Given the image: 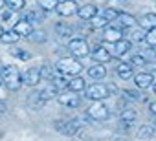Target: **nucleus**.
Wrapping results in <instances>:
<instances>
[{"label": "nucleus", "instance_id": "nucleus-9", "mask_svg": "<svg viewBox=\"0 0 156 141\" xmlns=\"http://www.w3.org/2000/svg\"><path fill=\"white\" fill-rule=\"evenodd\" d=\"M20 79H22V84H26V86H37L41 83V70L30 68L24 74H20Z\"/></svg>", "mask_w": 156, "mask_h": 141}, {"label": "nucleus", "instance_id": "nucleus-35", "mask_svg": "<svg viewBox=\"0 0 156 141\" xmlns=\"http://www.w3.org/2000/svg\"><path fill=\"white\" fill-rule=\"evenodd\" d=\"M129 62H130L132 66H145V64H147V59H145L143 55H132Z\"/></svg>", "mask_w": 156, "mask_h": 141}, {"label": "nucleus", "instance_id": "nucleus-25", "mask_svg": "<svg viewBox=\"0 0 156 141\" xmlns=\"http://www.w3.org/2000/svg\"><path fill=\"white\" fill-rule=\"evenodd\" d=\"M20 37L13 31V29H9V31H4L2 35H0V40H2L4 44H15L17 40H19Z\"/></svg>", "mask_w": 156, "mask_h": 141}, {"label": "nucleus", "instance_id": "nucleus-44", "mask_svg": "<svg viewBox=\"0 0 156 141\" xmlns=\"http://www.w3.org/2000/svg\"><path fill=\"white\" fill-rule=\"evenodd\" d=\"M154 126H156V121H154Z\"/></svg>", "mask_w": 156, "mask_h": 141}, {"label": "nucleus", "instance_id": "nucleus-26", "mask_svg": "<svg viewBox=\"0 0 156 141\" xmlns=\"http://www.w3.org/2000/svg\"><path fill=\"white\" fill-rule=\"evenodd\" d=\"M24 20H28V22H42L44 20V15L41 13V11H37V9H30L26 15H24Z\"/></svg>", "mask_w": 156, "mask_h": 141}, {"label": "nucleus", "instance_id": "nucleus-6", "mask_svg": "<svg viewBox=\"0 0 156 141\" xmlns=\"http://www.w3.org/2000/svg\"><path fill=\"white\" fill-rule=\"evenodd\" d=\"M57 101L62 105V106H68V108H77L81 105V97L79 94L75 92H62V94H57Z\"/></svg>", "mask_w": 156, "mask_h": 141}, {"label": "nucleus", "instance_id": "nucleus-7", "mask_svg": "<svg viewBox=\"0 0 156 141\" xmlns=\"http://www.w3.org/2000/svg\"><path fill=\"white\" fill-rule=\"evenodd\" d=\"M88 117H92L94 121H103L108 117V106L103 105V101H94V105L88 108Z\"/></svg>", "mask_w": 156, "mask_h": 141}, {"label": "nucleus", "instance_id": "nucleus-17", "mask_svg": "<svg viewBox=\"0 0 156 141\" xmlns=\"http://www.w3.org/2000/svg\"><path fill=\"white\" fill-rule=\"evenodd\" d=\"M132 48V42L127 39H119L118 42H114V55L116 57H123L125 53H129Z\"/></svg>", "mask_w": 156, "mask_h": 141}, {"label": "nucleus", "instance_id": "nucleus-14", "mask_svg": "<svg viewBox=\"0 0 156 141\" xmlns=\"http://www.w3.org/2000/svg\"><path fill=\"white\" fill-rule=\"evenodd\" d=\"M138 26L143 31H149V29L156 28V13H145V15H141L138 19Z\"/></svg>", "mask_w": 156, "mask_h": 141}, {"label": "nucleus", "instance_id": "nucleus-31", "mask_svg": "<svg viewBox=\"0 0 156 141\" xmlns=\"http://www.w3.org/2000/svg\"><path fill=\"white\" fill-rule=\"evenodd\" d=\"M143 42H147V46H151V48H156V28H152V29H149L145 33V40Z\"/></svg>", "mask_w": 156, "mask_h": 141}, {"label": "nucleus", "instance_id": "nucleus-21", "mask_svg": "<svg viewBox=\"0 0 156 141\" xmlns=\"http://www.w3.org/2000/svg\"><path fill=\"white\" fill-rule=\"evenodd\" d=\"M154 134H156V126L154 125H141L138 128V132H136V136L140 139H151Z\"/></svg>", "mask_w": 156, "mask_h": 141}, {"label": "nucleus", "instance_id": "nucleus-5", "mask_svg": "<svg viewBox=\"0 0 156 141\" xmlns=\"http://www.w3.org/2000/svg\"><path fill=\"white\" fill-rule=\"evenodd\" d=\"M55 130H59L62 136H73L77 130H79V123H77V119H59L55 121Z\"/></svg>", "mask_w": 156, "mask_h": 141}, {"label": "nucleus", "instance_id": "nucleus-1", "mask_svg": "<svg viewBox=\"0 0 156 141\" xmlns=\"http://www.w3.org/2000/svg\"><path fill=\"white\" fill-rule=\"evenodd\" d=\"M55 70H57V74H61L64 77H73V75H79L83 72V64L75 57H62L57 60Z\"/></svg>", "mask_w": 156, "mask_h": 141}, {"label": "nucleus", "instance_id": "nucleus-11", "mask_svg": "<svg viewBox=\"0 0 156 141\" xmlns=\"http://www.w3.org/2000/svg\"><path fill=\"white\" fill-rule=\"evenodd\" d=\"M98 13H99V11H98V8H96L94 4H85V6H81L79 9H77L75 15L79 17L83 22H88V20H90L92 17H96Z\"/></svg>", "mask_w": 156, "mask_h": 141}, {"label": "nucleus", "instance_id": "nucleus-20", "mask_svg": "<svg viewBox=\"0 0 156 141\" xmlns=\"http://www.w3.org/2000/svg\"><path fill=\"white\" fill-rule=\"evenodd\" d=\"M116 20H118V26L121 28V29H125V28H132L134 26V19H132V15H129V13H118V17H116Z\"/></svg>", "mask_w": 156, "mask_h": 141}, {"label": "nucleus", "instance_id": "nucleus-15", "mask_svg": "<svg viewBox=\"0 0 156 141\" xmlns=\"http://www.w3.org/2000/svg\"><path fill=\"white\" fill-rule=\"evenodd\" d=\"M66 88H68L70 92L79 94V92H83V90L87 88V83H85V79H83V77H79V75H73L72 79H68V84H66Z\"/></svg>", "mask_w": 156, "mask_h": 141}, {"label": "nucleus", "instance_id": "nucleus-4", "mask_svg": "<svg viewBox=\"0 0 156 141\" xmlns=\"http://www.w3.org/2000/svg\"><path fill=\"white\" fill-rule=\"evenodd\" d=\"M68 50L72 53V57L75 59H83L90 53V48H88V42L85 39H72L68 42Z\"/></svg>", "mask_w": 156, "mask_h": 141}, {"label": "nucleus", "instance_id": "nucleus-18", "mask_svg": "<svg viewBox=\"0 0 156 141\" xmlns=\"http://www.w3.org/2000/svg\"><path fill=\"white\" fill-rule=\"evenodd\" d=\"M13 31L19 35V37H28L31 31H33V26H31V22H28V20H19L17 24H15V28H13Z\"/></svg>", "mask_w": 156, "mask_h": 141}, {"label": "nucleus", "instance_id": "nucleus-8", "mask_svg": "<svg viewBox=\"0 0 156 141\" xmlns=\"http://www.w3.org/2000/svg\"><path fill=\"white\" fill-rule=\"evenodd\" d=\"M77 9H79V6H77L75 0H62V2H59L57 8H55L59 17H72V15L77 13Z\"/></svg>", "mask_w": 156, "mask_h": 141}, {"label": "nucleus", "instance_id": "nucleus-32", "mask_svg": "<svg viewBox=\"0 0 156 141\" xmlns=\"http://www.w3.org/2000/svg\"><path fill=\"white\" fill-rule=\"evenodd\" d=\"M55 29H57V33H59L61 37H70L72 31H73V28H72V26H66V24H57Z\"/></svg>", "mask_w": 156, "mask_h": 141}, {"label": "nucleus", "instance_id": "nucleus-19", "mask_svg": "<svg viewBox=\"0 0 156 141\" xmlns=\"http://www.w3.org/2000/svg\"><path fill=\"white\" fill-rule=\"evenodd\" d=\"M88 77L94 81H101L103 77H107V68L103 64H94L88 68Z\"/></svg>", "mask_w": 156, "mask_h": 141}, {"label": "nucleus", "instance_id": "nucleus-13", "mask_svg": "<svg viewBox=\"0 0 156 141\" xmlns=\"http://www.w3.org/2000/svg\"><path fill=\"white\" fill-rule=\"evenodd\" d=\"M92 57L96 59V62H110L112 60V53L99 44L92 48Z\"/></svg>", "mask_w": 156, "mask_h": 141}, {"label": "nucleus", "instance_id": "nucleus-40", "mask_svg": "<svg viewBox=\"0 0 156 141\" xmlns=\"http://www.w3.org/2000/svg\"><path fill=\"white\" fill-rule=\"evenodd\" d=\"M4 112H6V103L0 101V114H4Z\"/></svg>", "mask_w": 156, "mask_h": 141}, {"label": "nucleus", "instance_id": "nucleus-33", "mask_svg": "<svg viewBox=\"0 0 156 141\" xmlns=\"http://www.w3.org/2000/svg\"><path fill=\"white\" fill-rule=\"evenodd\" d=\"M118 13H119V11H118V9H114V8H107V9H103V11H101V15H103V17H105V19H107L108 22L116 20Z\"/></svg>", "mask_w": 156, "mask_h": 141}, {"label": "nucleus", "instance_id": "nucleus-37", "mask_svg": "<svg viewBox=\"0 0 156 141\" xmlns=\"http://www.w3.org/2000/svg\"><path fill=\"white\" fill-rule=\"evenodd\" d=\"M13 55L20 57V59H30V53L28 51H17V50H13Z\"/></svg>", "mask_w": 156, "mask_h": 141}, {"label": "nucleus", "instance_id": "nucleus-38", "mask_svg": "<svg viewBox=\"0 0 156 141\" xmlns=\"http://www.w3.org/2000/svg\"><path fill=\"white\" fill-rule=\"evenodd\" d=\"M11 13H13L11 9H8V11H4V13H2V19H4V20H9V19H11Z\"/></svg>", "mask_w": 156, "mask_h": 141}, {"label": "nucleus", "instance_id": "nucleus-16", "mask_svg": "<svg viewBox=\"0 0 156 141\" xmlns=\"http://www.w3.org/2000/svg\"><path fill=\"white\" fill-rule=\"evenodd\" d=\"M132 70H134V66H132L130 62H119L118 68H116V74H118L119 79L129 81V79L132 77Z\"/></svg>", "mask_w": 156, "mask_h": 141}, {"label": "nucleus", "instance_id": "nucleus-28", "mask_svg": "<svg viewBox=\"0 0 156 141\" xmlns=\"http://www.w3.org/2000/svg\"><path fill=\"white\" fill-rule=\"evenodd\" d=\"M28 103H30V106H31V108H41V106L44 105V101L41 99V95H39V92H33V94L30 95V99H28Z\"/></svg>", "mask_w": 156, "mask_h": 141}, {"label": "nucleus", "instance_id": "nucleus-23", "mask_svg": "<svg viewBox=\"0 0 156 141\" xmlns=\"http://www.w3.org/2000/svg\"><path fill=\"white\" fill-rule=\"evenodd\" d=\"M39 70H41V79H46V81H53V77L57 75V70L51 68V66H48V64H44Z\"/></svg>", "mask_w": 156, "mask_h": 141}, {"label": "nucleus", "instance_id": "nucleus-34", "mask_svg": "<svg viewBox=\"0 0 156 141\" xmlns=\"http://www.w3.org/2000/svg\"><path fill=\"white\" fill-rule=\"evenodd\" d=\"M28 39H31L33 42H44L46 40V33L44 31H31L28 35Z\"/></svg>", "mask_w": 156, "mask_h": 141}, {"label": "nucleus", "instance_id": "nucleus-30", "mask_svg": "<svg viewBox=\"0 0 156 141\" xmlns=\"http://www.w3.org/2000/svg\"><path fill=\"white\" fill-rule=\"evenodd\" d=\"M37 2H39V6H41V9H44V11H51V9L57 8L59 0H37Z\"/></svg>", "mask_w": 156, "mask_h": 141}, {"label": "nucleus", "instance_id": "nucleus-3", "mask_svg": "<svg viewBox=\"0 0 156 141\" xmlns=\"http://www.w3.org/2000/svg\"><path fill=\"white\" fill-rule=\"evenodd\" d=\"M83 92H85V97H87V99H90V101H105V99L110 95V92H108L107 84H101V83L90 84V86H88V88H85Z\"/></svg>", "mask_w": 156, "mask_h": 141}, {"label": "nucleus", "instance_id": "nucleus-22", "mask_svg": "<svg viewBox=\"0 0 156 141\" xmlns=\"http://www.w3.org/2000/svg\"><path fill=\"white\" fill-rule=\"evenodd\" d=\"M88 22H90V28H92V29H103V28H107V26L110 24V22H108L101 13H98L96 17H92Z\"/></svg>", "mask_w": 156, "mask_h": 141}, {"label": "nucleus", "instance_id": "nucleus-39", "mask_svg": "<svg viewBox=\"0 0 156 141\" xmlns=\"http://www.w3.org/2000/svg\"><path fill=\"white\" fill-rule=\"evenodd\" d=\"M149 110H151V112H152V114L156 115V101H154V103H151V106H149Z\"/></svg>", "mask_w": 156, "mask_h": 141}, {"label": "nucleus", "instance_id": "nucleus-36", "mask_svg": "<svg viewBox=\"0 0 156 141\" xmlns=\"http://www.w3.org/2000/svg\"><path fill=\"white\" fill-rule=\"evenodd\" d=\"M132 40H138V42L145 40V31H143V29H141V31H134V35H132Z\"/></svg>", "mask_w": 156, "mask_h": 141}, {"label": "nucleus", "instance_id": "nucleus-27", "mask_svg": "<svg viewBox=\"0 0 156 141\" xmlns=\"http://www.w3.org/2000/svg\"><path fill=\"white\" fill-rule=\"evenodd\" d=\"M6 6L11 11H22L26 8V0H6Z\"/></svg>", "mask_w": 156, "mask_h": 141}, {"label": "nucleus", "instance_id": "nucleus-41", "mask_svg": "<svg viewBox=\"0 0 156 141\" xmlns=\"http://www.w3.org/2000/svg\"><path fill=\"white\" fill-rule=\"evenodd\" d=\"M6 8V0H0V9H4Z\"/></svg>", "mask_w": 156, "mask_h": 141}, {"label": "nucleus", "instance_id": "nucleus-2", "mask_svg": "<svg viewBox=\"0 0 156 141\" xmlns=\"http://www.w3.org/2000/svg\"><path fill=\"white\" fill-rule=\"evenodd\" d=\"M0 77H2V83L8 86V90H19L22 86V79H20V72L15 64H8L2 66V72H0Z\"/></svg>", "mask_w": 156, "mask_h": 141}, {"label": "nucleus", "instance_id": "nucleus-29", "mask_svg": "<svg viewBox=\"0 0 156 141\" xmlns=\"http://www.w3.org/2000/svg\"><path fill=\"white\" fill-rule=\"evenodd\" d=\"M134 119H136V110L134 108H125L121 112V121L123 123H132Z\"/></svg>", "mask_w": 156, "mask_h": 141}, {"label": "nucleus", "instance_id": "nucleus-43", "mask_svg": "<svg viewBox=\"0 0 156 141\" xmlns=\"http://www.w3.org/2000/svg\"><path fill=\"white\" fill-rule=\"evenodd\" d=\"M2 33H4V29H2V26H0V35H2Z\"/></svg>", "mask_w": 156, "mask_h": 141}, {"label": "nucleus", "instance_id": "nucleus-10", "mask_svg": "<svg viewBox=\"0 0 156 141\" xmlns=\"http://www.w3.org/2000/svg\"><path fill=\"white\" fill-rule=\"evenodd\" d=\"M119 39H123V29H121L119 26H107V28H105V31H103V40H105V42L114 44V42H118Z\"/></svg>", "mask_w": 156, "mask_h": 141}, {"label": "nucleus", "instance_id": "nucleus-42", "mask_svg": "<svg viewBox=\"0 0 156 141\" xmlns=\"http://www.w3.org/2000/svg\"><path fill=\"white\" fill-rule=\"evenodd\" d=\"M152 92H154V95H156V84H152Z\"/></svg>", "mask_w": 156, "mask_h": 141}, {"label": "nucleus", "instance_id": "nucleus-24", "mask_svg": "<svg viewBox=\"0 0 156 141\" xmlns=\"http://www.w3.org/2000/svg\"><path fill=\"white\" fill-rule=\"evenodd\" d=\"M57 92H59V90H57V88H55V86L51 84V86H48V88H44V90H41V92H39V95H41V99H42V101L46 103V101H50V99H53V97L57 95Z\"/></svg>", "mask_w": 156, "mask_h": 141}, {"label": "nucleus", "instance_id": "nucleus-12", "mask_svg": "<svg viewBox=\"0 0 156 141\" xmlns=\"http://www.w3.org/2000/svg\"><path fill=\"white\" fill-rule=\"evenodd\" d=\"M134 83H136V86H138V88L145 90V88H149V86H152V84H154V75H152V74H149V72H141V74L134 75Z\"/></svg>", "mask_w": 156, "mask_h": 141}, {"label": "nucleus", "instance_id": "nucleus-45", "mask_svg": "<svg viewBox=\"0 0 156 141\" xmlns=\"http://www.w3.org/2000/svg\"><path fill=\"white\" fill-rule=\"evenodd\" d=\"M0 83H2V81H0Z\"/></svg>", "mask_w": 156, "mask_h": 141}]
</instances>
